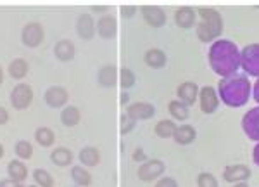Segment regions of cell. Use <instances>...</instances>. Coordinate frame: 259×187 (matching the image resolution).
Listing matches in <instances>:
<instances>
[{"mask_svg":"<svg viewBox=\"0 0 259 187\" xmlns=\"http://www.w3.org/2000/svg\"><path fill=\"white\" fill-rule=\"evenodd\" d=\"M7 172H9L11 180L18 182V184L24 182V180H26V177H28L26 165H24L23 161H19V160H12L9 163V166H7Z\"/></svg>","mask_w":259,"mask_h":187,"instance_id":"obj_21","label":"cell"},{"mask_svg":"<svg viewBox=\"0 0 259 187\" xmlns=\"http://www.w3.org/2000/svg\"><path fill=\"white\" fill-rule=\"evenodd\" d=\"M61 122L66 127H74V125L80 123V109L74 106H68L62 109L61 113Z\"/></svg>","mask_w":259,"mask_h":187,"instance_id":"obj_26","label":"cell"},{"mask_svg":"<svg viewBox=\"0 0 259 187\" xmlns=\"http://www.w3.org/2000/svg\"><path fill=\"white\" fill-rule=\"evenodd\" d=\"M4 156V147H2V144H0V158Z\"/></svg>","mask_w":259,"mask_h":187,"instance_id":"obj_48","label":"cell"},{"mask_svg":"<svg viewBox=\"0 0 259 187\" xmlns=\"http://www.w3.org/2000/svg\"><path fill=\"white\" fill-rule=\"evenodd\" d=\"M156 187H178V184H177V180H175V178L162 177V178H159V180H157Z\"/></svg>","mask_w":259,"mask_h":187,"instance_id":"obj_37","label":"cell"},{"mask_svg":"<svg viewBox=\"0 0 259 187\" xmlns=\"http://www.w3.org/2000/svg\"><path fill=\"white\" fill-rule=\"evenodd\" d=\"M0 187H23V185L11 180V178H4V180H0Z\"/></svg>","mask_w":259,"mask_h":187,"instance_id":"obj_40","label":"cell"},{"mask_svg":"<svg viewBox=\"0 0 259 187\" xmlns=\"http://www.w3.org/2000/svg\"><path fill=\"white\" fill-rule=\"evenodd\" d=\"M50 160H52V163L57 166H68V165H71V161H73V153H71L68 147H57L52 151Z\"/></svg>","mask_w":259,"mask_h":187,"instance_id":"obj_24","label":"cell"},{"mask_svg":"<svg viewBox=\"0 0 259 187\" xmlns=\"http://www.w3.org/2000/svg\"><path fill=\"white\" fill-rule=\"evenodd\" d=\"M242 130L250 140L259 142V106L249 109L242 118Z\"/></svg>","mask_w":259,"mask_h":187,"instance_id":"obj_8","label":"cell"},{"mask_svg":"<svg viewBox=\"0 0 259 187\" xmlns=\"http://www.w3.org/2000/svg\"><path fill=\"white\" fill-rule=\"evenodd\" d=\"M197 36H199L200 42H206V44H209V42H212V39H214V36H212V33L207 30L202 23L197 26Z\"/></svg>","mask_w":259,"mask_h":187,"instance_id":"obj_36","label":"cell"},{"mask_svg":"<svg viewBox=\"0 0 259 187\" xmlns=\"http://www.w3.org/2000/svg\"><path fill=\"white\" fill-rule=\"evenodd\" d=\"M175 130H177V125H175L171 120H161L159 123L154 127V134L161 139H168V137H173Z\"/></svg>","mask_w":259,"mask_h":187,"instance_id":"obj_29","label":"cell"},{"mask_svg":"<svg viewBox=\"0 0 259 187\" xmlns=\"http://www.w3.org/2000/svg\"><path fill=\"white\" fill-rule=\"evenodd\" d=\"M252 85L245 74H232L228 78H221L218 83V97L230 107H240L247 104Z\"/></svg>","mask_w":259,"mask_h":187,"instance_id":"obj_2","label":"cell"},{"mask_svg":"<svg viewBox=\"0 0 259 187\" xmlns=\"http://www.w3.org/2000/svg\"><path fill=\"white\" fill-rule=\"evenodd\" d=\"M252 95H254V101L259 102V78H257V82L254 83V87H252Z\"/></svg>","mask_w":259,"mask_h":187,"instance_id":"obj_43","label":"cell"},{"mask_svg":"<svg viewBox=\"0 0 259 187\" xmlns=\"http://www.w3.org/2000/svg\"><path fill=\"white\" fill-rule=\"evenodd\" d=\"M21 40L26 47H38V45L44 42V28H41L40 23H28L26 26L23 28V33H21Z\"/></svg>","mask_w":259,"mask_h":187,"instance_id":"obj_9","label":"cell"},{"mask_svg":"<svg viewBox=\"0 0 259 187\" xmlns=\"http://www.w3.org/2000/svg\"><path fill=\"white\" fill-rule=\"evenodd\" d=\"M9 122V113H7L6 107H0V125Z\"/></svg>","mask_w":259,"mask_h":187,"instance_id":"obj_41","label":"cell"},{"mask_svg":"<svg viewBox=\"0 0 259 187\" xmlns=\"http://www.w3.org/2000/svg\"><path fill=\"white\" fill-rule=\"evenodd\" d=\"M180 101H182L185 106H192L197 101V95H199V87L197 83L194 82H183L178 85V90H177Z\"/></svg>","mask_w":259,"mask_h":187,"instance_id":"obj_14","label":"cell"},{"mask_svg":"<svg viewBox=\"0 0 259 187\" xmlns=\"http://www.w3.org/2000/svg\"><path fill=\"white\" fill-rule=\"evenodd\" d=\"M197 187H220V184L212 173L204 172L197 177Z\"/></svg>","mask_w":259,"mask_h":187,"instance_id":"obj_34","label":"cell"},{"mask_svg":"<svg viewBox=\"0 0 259 187\" xmlns=\"http://www.w3.org/2000/svg\"><path fill=\"white\" fill-rule=\"evenodd\" d=\"M175 21H177V24L180 28H183V30H189L195 24V21H197V12H195L192 7H180V9L175 12Z\"/></svg>","mask_w":259,"mask_h":187,"instance_id":"obj_18","label":"cell"},{"mask_svg":"<svg viewBox=\"0 0 259 187\" xmlns=\"http://www.w3.org/2000/svg\"><path fill=\"white\" fill-rule=\"evenodd\" d=\"M166 170V165L161 160H147L145 163H142V166L137 172V177L144 182H152L156 178H159Z\"/></svg>","mask_w":259,"mask_h":187,"instance_id":"obj_5","label":"cell"},{"mask_svg":"<svg viewBox=\"0 0 259 187\" xmlns=\"http://www.w3.org/2000/svg\"><path fill=\"white\" fill-rule=\"evenodd\" d=\"M252 160H254V163L259 166V142L254 145V149H252Z\"/></svg>","mask_w":259,"mask_h":187,"instance_id":"obj_42","label":"cell"},{"mask_svg":"<svg viewBox=\"0 0 259 187\" xmlns=\"http://www.w3.org/2000/svg\"><path fill=\"white\" fill-rule=\"evenodd\" d=\"M137 78H135V73L132 71L130 68H121L119 69V83L124 90H130L133 85H135Z\"/></svg>","mask_w":259,"mask_h":187,"instance_id":"obj_32","label":"cell"},{"mask_svg":"<svg viewBox=\"0 0 259 187\" xmlns=\"http://www.w3.org/2000/svg\"><path fill=\"white\" fill-rule=\"evenodd\" d=\"M45 102L49 104L50 107H54V109H57V107H62L68 104V90L62 89V87H50V89L45 92Z\"/></svg>","mask_w":259,"mask_h":187,"instance_id":"obj_12","label":"cell"},{"mask_svg":"<svg viewBox=\"0 0 259 187\" xmlns=\"http://www.w3.org/2000/svg\"><path fill=\"white\" fill-rule=\"evenodd\" d=\"M145 64L150 66V68L154 69H159L162 66L166 64V61H168V57H166V54L161 51V49H149L147 52H145Z\"/></svg>","mask_w":259,"mask_h":187,"instance_id":"obj_22","label":"cell"},{"mask_svg":"<svg viewBox=\"0 0 259 187\" xmlns=\"http://www.w3.org/2000/svg\"><path fill=\"white\" fill-rule=\"evenodd\" d=\"M2 82H4V69H2V66H0V85H2Z\"/></svg>","mask_w":259,"mask_h":187,"instance_id":"obj_47","label":"cell"},{"mask_svg":"<svg viewBox=\"0 0 259 187\" xmlns=\"http://www.w3.org/2000/svg\"><path fill=\"white\" fill-rule=\"evenodd\" d=\"M207 57H209L211 69L216 74H220L221 78L232 77L240 68V51L235 45V42L232 40L220 39L212 42Z\"/></svg>","mask_w":259,"mask_h":187,"instance_id":"obj_1","label":"cell"},{"mask_svg":"<svg viewBox=\"0 0 259 187\" xmlns=\"http://www.w3.org/2000/svg\"><path fill=\"white\" fill-rule=\"evenodd\" d=\"M23 187H36V185H23Z\"/></svg>","mask_w":259,"mask_h":187,"instance_id":"obj_49","label":"cell"},{"mask_svg":"<svg viewBox=\"0 0 259 187\" xmlns=\"http://www.w3.org/2000/svg\"><path fill=\"white\" fill-rule=\"evenodd\" d=\"M28 69H30V66H28V62L24 59H14L9 64V74L12 78H16V80H21V78L26 77Z\"/></svg>","mask_w":259,"mask_h":187,"instance_id":"obj_28","label":"cell"},{"mask_svg":"<svg viewBox=\"0 0 259 187\" xmlns=\"http://www.w3.org/2000/svg\"><path fill=\"white\" fill-rule=\"evenodd\" d=\"M97 80H99V83L102 87H106V89H111V87H114L116 82L119 80V71L116 69V66H112V64L102 66V68L99 69Z\"/></svg>","mask_w":259,"mask_h":187,"instance_id":"obj_17","label":"cell"},{"mask_svg":"<svg viewBox=\"0 0 259 187\" xmlns=\"http://www.w3.org/2000/svg\"><path fill=\"white\" fill-rule=\"evenodd\" d=\"M128 94L126 92H123V94H121V104H123V106H124V104H128Z\"/></svg>","mask_w":259,"mask_h":187,"instance_id":"obj_45","label":"cell"},{"mask_svg":"<svg viewBox=\"0 0 259 187\" xmlns=\"http://www.w3.org/2000/svg\"><path fill=\"white\" fill-rule=\"evenodd\" d=\"M233 187H249L247 184H245V182H237V184L235 185H233Z\"/></svg>","mask_w":259,"mask_h":187,"instance_id":"obj_46","label":"cell"},{"mask_svg":"<svg viewBox=\"0 0 259 187\" xmlns=\"http://www.w3.org/2000/svg\"><path fill=\"white\" fill-rule=\"evenodd\" d=\"M33 101V90L28 83H19L11 94V102L16 109H26Z\"/></svg>","mask_w":259,"mask_h":187,"instance_id":"obj_7","label":"cell"},{"mask_svg":"<svg viewBox=\"0 0 259 187\" xmlns=\"http://www.w3.org/2000/svg\"><path fill=\"white\" fill-rule=\"evenodd\" d=\"M133 161H137V163H145V161H147V155L144 153V149L137 147L135 151H133Z\"/></svg>","mask_w":259,"mask_h":187,"instance_id":"obj_38","label":"cell"},{"mask_svg":"<svg viewBox=\"0 0 259 187\" xmlns=\"http://www.w3.org/2000/svg\"><path fill=\"white\" fill-rule=\"evenodd\" d=\"M54 54L59 61H71L76 56V47L71 40H59L54 47Z\"/></svg>","mask_w":259,"mask_h":187,"instance_id":"obj_20","label":"cell"},{"mask_svg":"<svg viewBox=\"0 0 259 187\" xmlns=\"http://www.w3.org/2000/svg\"><path fill=\"white\" fill-rule=\"evenodd\" d=\"M33 177H35V182L40 187H54V177L50 175L47 170L36 168L35 172H33Z\"/></svg>","mask_w":259,"mask_h":187,"instance_id":"obj_31","label":"cell"},{"mask_svg":"<svg viewBox=\"0 0 259 187\" xmlns=\"http://www.w3.org/2000/svg\"><path fill=\"white\" fill-rule=\"evenodd\" d=\"M168 111L175 120H180V122H185V120L190 116L189 106H185L182 101H171L169 106H168Z\"/></svg>","mask_w":259,"mask_h":187,"instance_id":"obj_27","label":"cell"},{"mask_svg":"<svg viewBox=\"0 0 259 187\" xmlns=\"http://www.w3.org/2000/svg\"><path fill=\"white\" fill-rule=\"evenodd\" d=\"M240 66L250 77L259 78V44H249L240 51Z\"/></svg>","mask_w":259,"mask_h":187,"instance_id":"obj_3","label":"cell"},{"mask_svg":"<svg viewBox=\"0 0 259 187\" xmlns=\"http://www.w3.org/2000/svg\"><path fill=\"white\" fill-rule=\"evenodd\" d=\"M119 128H121V134L126 135L130 132H133V128H135V120L132 118L130 115H121V120H119Z\"/></svg>","mask_w":259,"mask_h":187,"instance_id":"obj_35","label":"cell"},{"mask_svg":"<svg viewBox=\"0 0 259 187\" xmlns=\"http://www.w3.org/2000/svg\"><path fill=\"white\" fill-rule=\"evenodd\" d=\"M16 156H19V160H30L33 156V145L28 142V140H19L16 142Z\"/></svg>","mask_w":259,"mask_h":187,"instance_id":"obj_33","label":"cell"},{"mask_svg":"<svg viewBox=\"0 0 259 187\" xmlns=\"http://www.w3.org/2000/svg\"><path fill=\"white\" fill-rule=\"evenodd\" d=\"M199 104H200V109H202V113L212 115L220 106L218 92H216L211 85L202 87V89L199 90Z\"/></svg>","mask_w":259,"mask_h":187,"instance_id":"obj_6","label":"cell"},{"mask_svg":"<svg viewBox=\"0 0 259 187\" xmlns=\"http://www.w3.org/2000/svg\"><path fill=\"white\" fill-rule=\"evenodd\" d=\"M92 11H94V12H106V11H107V7H106V6H102V7H97V6H95V7H92Z\"/></svg>","mask_w":259,"mask_h":187,"instance_id":"obj_44","label":"cell"},{"mask_svg":"<svg viewBox=\"0 0 259 187\" xmlns=\"http://www.w3.org/2000/svg\"><path fill=\"white\" fill-rule=\"evenodd\" d=\"M76 31L83 40L94 39L95 31H97V26H95V23H94V19H92L90 14H81L80 18H78Z\"/></svg>","mask_w":259,"mask_h":187,"instance_id":"obj_16","label":"cell"},{"mask_svg":"<svg viewBox=\"0 0 259 187\" xmlns=\"http://www.w3.org/2000/svg\"><path fill=\"white\" fill-rule=\"evenodd\" d=\"M78 158H80L81 165H85V166H89V168H92V166H97L100 163V151H99L97 147L87 145V147H83L81 151H80Z\"/></svg>","mask_w":259,"mask_h":187,"instance_id":"obj_23","label":"cell"},{"mask_svg":"<svg viewBox=\"0 0 259 187\" xmlns=\"http://www.w3.org/2000/svg\"><path fill=\"white\" fill-rule=\"evenodd\" d=\"M126 115L132 116L133 120H150L156 115V107L150 102H133L128 106Z\"/></svg>","mask_w":259,"mask_h":187,"instance_id":"obj_13","label":"cell"},{"mask_svg":"<svg viewBox=\"0 0 259 187\" xmlns=\"http://www.w3.org/2000/svg\"><path fill=\"white\" fill-rule=\"evenodd\" d=\"M250 177V168L247 165H230L223 170V178L227 182L237 184V182H245Z\"/></svg>","mask_w":259,"mask_h":187,"instance_id":"obj_11","label":"cell"},{"mask_svg":"<svg viewBox=\"0 0 259 187\" xmlns=\"http://www.w3.org/2000/svg\"><path fill=\"white\" fill-rule=\"evenodd\" d=\"M135 12H137L135 6H123V7H121V14H123L124 18H132Z\"/></svg>","mask_w":259,"mask_h":187,"instance_id":"obj_39","label":"cell"},{"mask_svg":"<svg viewBox=\"0 0 259 187\" xmlns=\"http://www.w3.org/2000/svg\"><path fill=\"white\" fill-rule=\"evenodd\" d=\"M195 137H197V132H195V128L192 127V125H180V127H177V130H175V134H173L175 142L180 144V145L192 144L195 140Z\"/></svg>","mask_w":259,"mask_h":187,"instance_id":"obj_19","label":"cell"},{"mask_svg":"<svg viewBox=\"0 0 259 187\" xmlns=\"http://www.w3.org/2000/svg\"><path fill=\"white\" fill-rule=\"evenodd\" d=\"M35 139H36V142L40 145H44V147H50V145L54 144V140H56V137H54V132L50 130V128L40 127L38 130L35 132Z\"/></svg>","mask_w":259,"mask_h":187,"instance_id":"obj_30","label":"cell"},{"mask_svg":"<svg viewBox=\"0 0 259 187\" xmlns=\"http://www.w3.org/2000/svg\"><path fill=\"white\" fill-rule=\"evenodd\" d=\"M199 16L202 19V24L207 28L214 39H218L223 31V19H221V14L216 9H211V7H202L199 9Z\"/></svg>","mask_w":259,"mask_h":187,"instance_id":"obj_4","label":"cell"},{"mask_svg":"<svg viewBox=\"0 0 259 187\" xmlns=\"http://www.w3.org/2000/svg\"><path fill=\"white\" fill-rule=\"evenodd\" d=\"M71 177H73L74 184H78L80 187H90L92 185L90 172L83 168V166H73V168H71Z\"/></svg>","mask_w":259,"mask_h":187,"instance_id":"obj_25","label":"cell"},{"mask_svg":"<svg viewBox=\"0 0 259 187\" xmlns=\"http://www.w3.org/2000/svg\"><path fill=\"white\" fill-rule=\"evenodd\" d=\"M142 16L152 28H161L166 23V12L162 7L157 6H144L142 7Z\"/></svg>","mask_w":259,"mask_h":187,"instance_id":"obj_10","label":"cell"},{"mask_svg":"<svg viewBox=\"0 0 259 187\" xmlns=\"http://www.w3.org/2000/svg\"><path fill=\"white\" fill-rule=\"evenodd\" d=\"M97 33L102 39H114L118 33V21L114 16L106 14L97 21Z\"/></svg>","mask_w":259,"mask_h":187,"instance_id":"obj_15","label":"cell"}]
</instances>
